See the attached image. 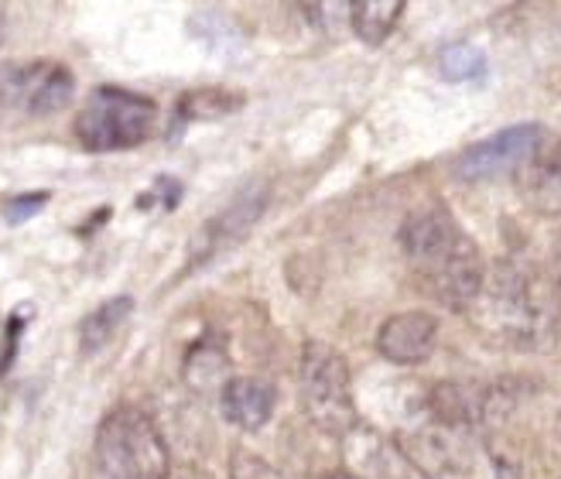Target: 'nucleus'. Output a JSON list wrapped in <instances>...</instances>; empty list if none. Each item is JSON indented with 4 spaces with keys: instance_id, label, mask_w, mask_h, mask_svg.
<instances>
[{
    "instance_id": "21",
    "label": "nucleus",
    "mask_w": 561,
    "mask_h": 479,
    "mask_svg": "<svg viewBox=\"0 0 561 479\" xmlns=\"http://www.w3.org/2000/svg\"><path fill=\"white\" fill-rule=\"evenodd\" d=\"M48 203V192H32V195H18V199H11L4 206V216L11 223H24V219H32L42 206Z\"/></svg>"
},
{
    "instance_id": "10",
    "label": "nucleus",
    "mask_w": 561,
    "mask_h": 479,
    "mask_svg": "<svg viewBox=\"0 0 561 479\" xmlns=\"http://www.w3.org/2000/svg\"><path fill=\"white\" fill-rule=\"evenodd\" d=\"M517 192L535 213L561 216V137L538 145L524 158L517 168Z\"/></svg>"
},
{
    "instance_id": "12",
    "label": "nucleus",
    "mask_w": 561,
    "mask_h": 479,
    "mask_svg": "<svg viewBox=\"0 0 561 479\" xmlns=\"http://www.w3.org/2000/svg\"><path fill=\"white\" fill-rule=\"evenodd\" d=\"M277 404V390L264 377H230L219 390V408L230 425L243 432H261Z\"/></svg>"
},
{
    "instance_id": "19",
    "label": "nucleus",
    "mask_w": 561,
    "mask_h": 479,
    "mask_svg": "<svg viewBox=\"0 0 561 479\" xmlns=\"http://www.w3.org/2000/svg\"><path fill=\"white\" fill-rule=\"evenodd\" d=\"M291 8L319 32H332L343 21V0H291Z\"/></svg>"
},
{
    "instance_id": "15",
    "label": "nucleus",
    "mask_w": 561,
    "mask_h": 479,
    "mask_svg": "<svg viewBox=\"0 0 561 479\" xmlns=\"http://www.w3.org/2000/svg\"><path fill=\"white\" fill-rule=\"evenodd\" d=\"M230 380V356L216 340H199L185 353V384L199 394L222 390Z\"/></svg>"
},
{
    "instance_id": "24",
    "label": "nucleus",
    "mask_w": 561,
    "mask_h": 479,
    "mask_svg": "<svg viewBox=\"0 0 561 479\" xmlns=\"http://www.w3.org/2000/svg\"><path fill=\"white\" fill-rule=\"evenodd\" d=\"M185 479H209L206 472H185Z\"/></svg>"
},
{
    "instance_id": "4",
    "label": "nucleus",
    "mask_w": 561,
    "mask_h": 479,
    "mask_svg": "<svg viewBox=\"0 0 561 479\" xmlns=\"http://www.w3.org/2000/svg\"><path fill=\"white\" fill-rule=\"evenodd\" d=\"M154 124H158L154 100L121 87H100L79 110L76 137L93 155L130 151L154 134Z\"/></svg>"
},
{
    "instance_id": "8",
    "label": "nucleus",
    "mask_w": 561,
    "mask_h": 479,
    "mask_svg": "<svg viewBox=\"0 0 561 479\" xmlns=\"http://www.w3.org/2000/svg\"><path fill=\"white\" fill-rule=\"evenodd\" d=\"M264 206H267V189H264V185H250V189H243L227 209H222L219 216H213V219L206 223L203 233H199V240L192 243V258H195L192 267H195V264H203V261H209V258H216V253H222L227 247L240 243L250 230H254V223L261 219Z\"/></svg>"
},
{
    "instance_id": "18",
    "label": "nucleus",
    "mask_w": 561,
    "mask_h": 479,
    "mask_svg": "<svg viewBox=\"0 0 561 479\" xmlns=\"http://www.w3.org/2000/svg\"><path fill=\"white\" fill-rule=\"evenodd\" d=\"M438 66H442L445 79H453V82L476 79V76H483V69H486V62H483V52H480V48H472V45H466V42L442 48V55H438Z\"/></svg>"
},
{
    "instance_id": "2",
    "label": "nucleus",
    "mask_w": 561,
    "mask_h": 479,
    "mask_svg": "<svg viewBox=\"0 0 561 479\" xmlns=\"http://www.w3.org/2000/svg\"><path fill=\"white\" fill-rule=\"evenodd\" d=\"M401 250L428 292L459 312H466L486 281L480 247L459 230L453 213L442 206H425L404 219Z\"/></svg>"
},
{
    "instance_id": "11",
    "label": "nucleus",
    "mask_w": 561,
    "mask_h": 479,
    "mask_svg": "<svg viewBox=\"0 0 561 479\" xmlns=\"http://www.w3.org/2000/svg\"><path fill=\"white\" fill-rule=\"evenodd\" d=\"M435 343H438V319L432 312H417V308L414 312L390 316L377 332L380 356L401 366L428 360Z\"/></svg>"
},
{
    "instance_id": "3",
    "label": "nucleus",
    "mask_w": 561,
    "mask_h": 479,
    "mask_svg": "<svg viewBox=\"0 0 561 479\" xmlns=\"http://www.w3.org/2000/svg\"><path fill=\"white\" fill-rule=\"evenodd\" d=\"M96 469L103 479H168L172 456L148 411L121 404L100 421Z\"/></svg>"
},
{
    "instance_id": "13",
    "label": "nucleus",
    "mask_w": 561,
    "mask_h": 479,
    "mask_svg": "<svg viewBox=\"0 0 561 479\" xmlns=\"http://www.w3.org/2000/svg\"><path fill=\"white\" fill-rule=\"evenodd\" d=\"M490 394L476 384L459 380H442L428 390V414L445 421V425L472 429L480 418H490Z\"/></svg>"
},
{
    "instance_id": "17",
    "label": "nucleus",
    "mask_w": 561,
    "mask_h": 479,
    "mask_svg": "<svg viewBox=\"0 0 561 479\" xmlns=\"http://www.w3.org/2000/svg\"><path fill=\"white\" fill-rule=\"evenodd\" d=\"M240 106H243L240 93H230V90H195V93L182 96L179 114L185 121H216V117L237 114Z\"/></svg>"
},
{
    "instance_id": "5",
    "label": "nucleus",
    "mask_w": 561,
    "mask_h": 479,
    "mask_svg": "<svg viewBox=\"0 0 561 479\" xmlns=\"http://www.w3.org/2000/svg\"><path fill=\"white\" fill-rule=\"evenodd\" d=\"M298 387H301V408L312 418L316 429L329 435H346L356 425L350 363L343 360L340 350H332L329 343L319 340H308L301 346Z\"/></svg>"
},
{
    "instance_id": "6",
    "label": "nucleus",
    "mask_w": 561,
    "mask_h": 479,
    "mask_svg": "<svg viewBox=\"0 0 561 479\" xmlns=\"http://www.w3.org/2000/svg\"><path fill=\"white\" fill-rule=\"evenodd\" d=\"M398 445L404 459L428 479H480L483 476L480 448H476L469 429L445 425V421L432 414L425 425L404 429L398 435Z\"/></svg>"
},
{
    "instance_id": "16",
    "label": "nucleus",
    "mask_w": 561,
    "mask_h": 479,
    "mask_svg": "<svg viewBox=\"0 0 561 479\" xmlns=\"http://www.w3.org/2000/svg\"><path fill=\"white\" fill-rule=\"evenodd\" d=\"M130 312H134V301L127 295L106 298L103 305H96L93 312L79 322V350L87 353V356L100 353L121 332V326L127 322Z\"/></svg>"
},
{
    "instance_id": "23",
    "label": "nucleus",
    "mask_w": 561,
    "mask_h": 479,
    "mask_svg": "<svg viewBox=\"0 0 561 479\" xmlns=\"http://www.w3.org/2000/svg\"><path fill=\"white\" fill-rule=\"evenodd\" d=\"M319 479H359V476L350 472V469H332V472H322Z\"/></svg>"
},
{
    "instance_id": "20",
    "label": "nucleus",
    "mask_w": 561,
    "mask_h": 479,
    "mask_svg": "<svg viewBox=\"0 0 561 479\" xmlns=\"http://www.w3.org/2000/svg\"><path fill=\"white\" fill-rule=\"evenodd\" d=\"M230 479H285L271 463H264L261 456L247 453V448H237L230 456Z\"/></svg>"
},
{
    "instance_id": "7",
    "label": "nucleus",
    "mask_w": 561,
    "mask_h": 479,
    "mask_svg": "<svg viewBox=\"0 0 561 479\" xmlns=\"http://www.w3.org/2000/svg\"><path fill=\"white\" fill-rule=\"evenodd\" d=\"M541 145V130L535 124H517V127H507L500 130L480 145L466 148L453 172L466 182H480V179H493V175H503L511 172V168H520L524 158Z\"/></svg>"
},
{
    "instance_id": "22",
    "label": "nucleus",
    "mask_w": 561,
    "mask_h": 479,
    "mask_svg": "<svg viewBox=\"0 0 561 479\" xmlns=\"http://www.w3.org/2000/svg\"><path fill=\"white\" fill-rule=\"evenodd\" d=\"M14 69L18 66H0V106L14 103Z\"/></svg>"
},
{
    "instance_id": "1",
    "label": "nucleus",
    "mask_w": 561,
    "mask_h": 479,
    "mask_svg": "<svg viewBox=\"0 0 561 479\" xmlns=\"http://www.w3.org/2000/svg\"><path fill=\"white\" fill-rule=\"evenodd\" d=\"M476 332L511 350L551 346L561 322L558 285L524 261H496L486 267L480 295L466 308Z\"/></svg>"
},
{
    "instance_id": "9",
    "label": "nucleus",
    "mask_w": 561,
    "mask_h": 479,
    "mask_svg": "<svg viewBox=\"0 0 561 479\" xmlns=\"http://www.w3.org/2000/svg\"><path fill=\"white\" fill-rule=\"evenodd\" d=\"M76 96V79L59 62H32L14 69V106L27 117H51Z\"/></svg>"
},
{
    "instance_id": "14",
    "label": "nucleus",
    "mask_w": 561,
    "mask_h": 479,
    "mask_svg": "<svg viewBox=\"0 0 561 479\" xmlns=\"http://www.w3.org/2000/svg\"><path fill=\"white\" fill-rule=\"evenodd\" d=\"M408 0H346V18L359 42L380 45L394 35Z\"/></svg>"
}]
</instances>
